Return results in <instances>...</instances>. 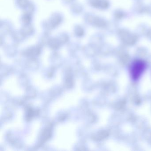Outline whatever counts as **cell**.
I'll return each mask as SVG.
<instances>
[{"label": "cell", "instance_id": "1", "mask_svg": "<svg viewBox=\"0 0 151 151\" xmlns=\"http://www.w3.org/2000/svg\"><path fill=\"white\" fill-rule=\"evenodd\" d=\"M146 64L141 60L134 61L131 66L130 73L132 79L137 80L140 77L146 69Z\"/></svg>", "mask_w": 151, "mask_h": 151}, {"label": "cell", "instance_id": "2", "mask_svg": "<svg viewBox=\"0 0 151 151\" xmlns=\"http://www.w3.org/2000/svg\"><path fill=\"white\" fill-rule=\"evenodd\" d=\"M51 130L50 128H47L44 131L43 134H42V137L43 139H42V140H44V141H45L47 139L49 138V137L50 136V134H51Z\"/></svg>", "mask_w": 151, "mask_h": 151}]
</instances>
